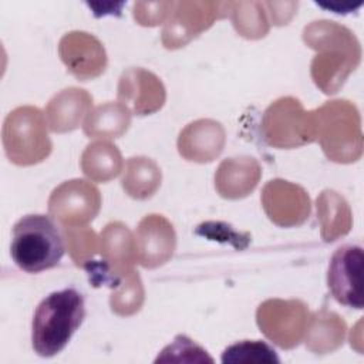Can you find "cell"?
Listing matches in <instances>:
<instances>
[{
  "mask_svg": "<svg viewBox=\"0 0 364 364\" xmlns=\"http://www.w3.org/2000/svg\"><path fill=\"white\" fill-rule=\"evenodd\" d=\"M161 185V169L158 165L144 156L129 158L124 171L122 188L135 199H146Z\"/></svg>",
  "mask_w": 364,
  "mask_h": 364,
  "instance_id": "obj_22",
  "label": "cell"
},
{
  "mask_svg": "<svg viewBox=\"0 0 364 364\" xmlns=\"http://www.w3.org/2000/svg\"><path fill=\"white\" fill-rule=\"evenodd\" d=\"M260 331L282 348H293L301 341L309 323V311L300 300H266L256 313Z\"/></svg>",
  "mask_w": 364,
  "mask_h": 364,
  "instance_id": "obj_7",
  "label": "cell"
},
{
  "mask_svg": "<svg viewBox=\"0 0 364 364\" xmlns=\"http://www.w3.org/2000/svg\"><path fill=\"white\" fill-rule=\"evenodd\" d=\"M85 316L84 299L75 289L48 294L37 306L31 324V343L41 357L58 354L71 340Z\"/></svg>",
  "mask_w": 364,
  "mask_h": 364,
  "instance_id": "obj_2",
  "label": "cell"
},
{
  "mask_svg": "<svg viewBox=\"0 0 364 364\" xmlns=\"http://www.w3.org/2000/svg\"><path fill=\"white\" fill-rule=\"evenodd\" d=\"M129 109L121 102H107L88 112L84 132L90 138H118L129 127Z\"/></svg>",
  "mask_w": 364,
  "mask_h": 364,
  "instance_id": "obj_20",
  "label": "cell"
},
{
  "mask_svg": "<svg viewBox=\"0 0 364 364\" xmlns=\"http://www.w3.org/2000/svg\"><path fill=\"white\" fill-rule=\"evenodd\" d=\"M276 351L259 340H243L229 346L222 354V363H279Z\"/></svg>",
  "mask_w": 364,
  "mask_h": 364,
  "instance_id": "obj_24",
  "label": "cell"
},
{
  "mask_svg": "<svg viewBox=\"0 0 364 364\" xmlns=\"http://www.w3.org/2000/svg\"><path fill=\"white\" fill-rule=\"evenodd\" d=\"M101 208L100 191L82 181L73 179L55 188L48 199L51 216L64 228L82 226L92 220Z\"/></svg>",
  "mask_w": 364,
  "mask_h": 364,
  "instance_id": "obj_8",
  "label": "cell"
},
{
  "mask_svg": "<svg viewBox=\"0 0 364 364\" xmlns=\"http://www.w3.org/2000/svg\"><path fill=\"white\" fill-rule=\"evenodd\" d=\"M260 179V166L256 159L230 158L225 159L216 173L215 186L220 196L228 199H239L249 195Z\"/></svg>",
  "mask_w": 364,
  "mask_h": 364,
  "instance_id": "obj_16",
  "label": "cell"
},
{
  "mask_svg": "<svg viewBox=\"0 0 364 364\" xmlns=\"http://www.w3.org/2000/svg\"><path fill=\"white\" fill-rule=\"evenodd\" d=\"M172 225L161 215L145 216L135 232V255L139 264L148 269L164 264L175 250Z\"/></svg>",
  "mask_w": 364,
  "mask_h": 364,
  "instance_id": "obj_12",
  "label": "cell"
},
{
  "mask_svg": "<svg viewBox=\"0 0 364 364\" xmlns=\"http://www.w3.org/2000/svg\"><path fill=\"white\" fill-rule=\"evenodd\" d=\"M81 168L91 179L107 182L119 173L122 158L115 145H111L109 142H94L84 151Z\"/></svg>",
  "mask_w": 364,
  "mask_h": 364,
  "instance_id": "obj_21",
  "label": "cell"
},
{
  "mask_svg": "<svg viewBox=\"0 0 364 364\" xmlns=\"http://www.w3.org/2000/svg\"><path fill=\"white\" fill-rule=\"evenodd\" d=\"M363 249L354 245L338 247L331 256L327 286L331 296L341 304L363 309Z\"/></svg>",
  "mask_w": 364,
  "mask_h": 364,
  "instance_id": "obj_9",
  "label": "cell"
},
{
  "mask_svg": "<svg viewBox=\"0 0 364 364\" xmlns=\"http://www.w3.org/2000/svg\"><path fill=\"white\" fill-rule=\"evenodd\" d=\"M118 100L136 115H148L164 105L165 88L155 74L142 68H129L119 78Z\"/></svg>",
  "mask_w": 364,
  "mask_h": 364,
  "instance_id": "obj_13",
  "label": "cell"
},
{
  "mask_svg": "<svg viewBox=\"0 0 364 364\" xmlns=\"http://www.w3.org/2000/svg\"><path fill=\"white\" fill-rule=\"evenodd\" d=\"M162 361H176V363H212L213 358L206 350L199 347L186 336H176L173 341L166 346L161 354L156 357L155 363Z\"/></svg>",
  "mask_w": 364,
  "mask_h": 364,
  "instance_id": "obj_26",
  "label": "cell"
},
{
  "mask_svg": "<svg viewBox=\"0 0 364 364\" xmlns=\"http://www.w3.org/2000/svg\"><path fill=\"white\" fill-rule=\"evenodd\" d=\"M262 129L267 144L276 148H294L317 138L314 111H304L291 97L280 98L266 109Z\"/></svg>",
  "mask_w": 364,
  "mask_h": 364,
  "instance_id": "obj_6",
  "label": "cell"
},
{
  "mask_svg": "<svg viewBox=\"0 0 364 364\" xmlns=\"http://www.w3.org/2000/svg\"><path fill=\"white\" fill-rule=\"evenodd\" d=\"M101 255L111 276L108 286L112 287L136 262L135 240L125 225L112 222L105 226L101 233Z\"/></svg>",
  "mask_w": 364,
  "mask_h": 364,
  "instance_id": "obj_15",
  "label": "cell"
},
{
  "mask_svg": "<svg viewBox=\"0 0 364 364\" xmlns=\"http://www.w3.org/2000/svg\"><path fill=\"white\" fill-rule=\"evenodd\" d=\"M317 138L327 158L334 162H354L361 156L363 138L360 115L348 101H328L314 111Z\"/></svg>",
  "mask_w": 364,
  "mask_h": 364,
  "instance_id": "obj_4",
  "label": "cell"
},
{
  "mask_svg": "<svg viewBox=\"0 0 364 364\" xmlns=\"http://www.w3.org/2000/svg\"><path fill=\"white\" fill-rule=\"evenodd\" d=\"M58 53L67 70L81 81L98 77L107 67V54L102 44L88 33L73 31L65 34L60 41Z\"/></svg>",
  "mask_w": 364,
  "mask_h": 364,
  "instance_id": "obj_11",
  "label": "cell"
},
{
  "mask_svg": "<svg viewBox=\"0 0 364 364\" xmlns=\"http://www.w3.org/2000/svg\"><path fill=\"white\" fill-rule=\"evenodd\" d=\"M92 105V97L80 88H67L54 95L47 105L48 125L54 132H67L75 129L82 117L88 115Z\"/></svg>",
  "mask_w": 364,
  "mask_h": 364,
  "instance_id": "obj_17",
  "label": "cell"
},
{
  "mask_svg": "<svg viewBox=\"0 0 364 364\" xmlns=\"http://www.w3.org/2000/svg\"><path fill=\"white\" fill-rule=\"evenodd\" d=\"M262 203L269 219L283 228L301 225L310 213L307 192L283 179H273L264 185Z\"/></svg>",
  "mask_w": 364,
  "mask_h": 364,
  "instance_id": "obj_10",
  "label": "cell"
},
{
  "mask_svg": "<svg viewBox=\"0 0 364 364\" xmlns=\"http://www.w3.org/2000/svg\"><path fill=\"white\" fill-rule=\"evenodd\" d=\"M317 216L321 226V236L333 242L348 233L351 228V212L347 202L334 191H323L317 198Z\"/></svg>",
  "mask_w": 364,
  "mask_h": 364,
  "instance_id": "obj_19",
  "label": "cell"
},
{
  "mask_svg": "<svg viewBox=\"0 0 364 364\" xmlns=\"http://www.w3.org/2000/svg\"><path fill=\"white\" fill-rule=\"evenodd\" d=\"M63 237L50 216L26 215L13 226L10 253L27 273H40L57 266L64 255Z\"/></svg>",
  "mask_w": 364,
  "mask_h": 364,
  "instance_id": "obj_3",
  "label": "cell"
},
{
  "mask_svg": "<svg viewBox=\"0 0 364 364\" xmlns=\"http://www.w3.org/2000/svg\"><path fill=\"white\" fill-rule=\"evenodd\" d=\"M112 289L109 300L112 311L121 316H129L139 310L144 300V291L136 272L129 270L125 273Z\"/></svg>",
  "mask_w": 364,
  "mask_h": 364,
  "instance_id": "obj_23",
  "label": "cell"
},
{
  "mask_svg": "<svg viewBox=\"0 0 364 364\" xmlns=\"http://www.w3.org/2000/svg\"><path fill=\"white\" fill-rule=\"evenodd\" d=\"M346 323L336 313L326 310L313 314L306 327V347L316 354H327L344 341Z\"/></svg>",
  "mask_w": 364,
  "mask_h": 364,
  "instance_id": "obj_18",
  "label": "cell"
},
{
  "mask_svg": "<svg viewBox=\"0 0 364 364\" xmlns=\"http://www.w3.org/2000/svg\"><path fill=\"white\" fill-rule=\"evenodd\" d=\"M225 145V131L219 122L199 119L189 124L179 135V154L188 161L210 162Z\"/></svg>",
  "mask_w": 364,
  "mask_h": 364,
  "instance_id": "obj_14",
  "label": "cell"
},
{
  "mask_svg": "<svg viewBox=\"0 0 364 364\" xmlns=\"http://www.w3.org/2000/svg\"><path fill=\"white\" fill-rule=\"evenodd\" d=\"M304 41L317 50L311 63V77L326 94H334L347 75L360 63V47L355 37L333 21H314L304 28Z\"/></svg>",
  "mask_w": 364,
  "mask_h": 364,
  "instance_id": "obj_1",
  "label": "cell"
},
{
  "mask_svg": "<svg viewBox=\"0 0 364 364\" xmlns=\"http://www.w3.org/2000/svg\"><path fill=\"white\" fill-rule=\"evenodd\" d=\"M3 145L10 162L21 166L34 165L51 152V141L43 112L36 107H18L3 125Z\"/></svg>",
  "mask_w": 364,
  "mask_h": 364,
  "instance_id": "obj_5",
  "label": "cell"
},
{
  "mask_svg": "<svg viewBox=\"0 0 364 364\" xmlns=\"http://www.w3.org/2000/svg\"><path fill=\"white\" fill-rule=\"evenodd\" d=\"M64 229L67 247L73 260L77 266L85 267L90 262H92L91 259L95 255V250H98L95 232L88 226H74Z\"/></svg>",
  "mask_w": 364,
  "mask_h": 364,
  "instance_id": "obj_25",
  "label": "cell"
}]
</instances>
